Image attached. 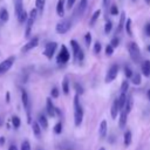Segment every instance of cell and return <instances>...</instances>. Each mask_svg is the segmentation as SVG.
Wrapping results in <instances>:
<instances>
[{"label": "cell", "instance_id": "20", "mask_svg": "<svg viewBox=\"0 0 150 150\" xmlns=\"http://www.w3.org/2000/svg\"><path fill=\"white\" fill-rule=\"evenodd\" d=\"M14 1V9H15V14L16 16H19L25 9H23V5H22V0H13Z\"/></svg>", "mask_w": 150, "mask_h": 150}, {"label": "cell", "instance_id": "56", "mask_svg": "<svg viewBox=\"0 0 150 150\" xmlns=\"http://www.w3.org/2000/svg\"><path fill=\"white\" fill-rule=\"evenodd\" d=\"M98 150H105V149H104V148H100Z\"/></svg>", "mask_w": 150, "mask_h": 150}, {"label": "cell", "instance_id": "32", "mask_svg": "<svg viewBox=\"0 0 150 150\" xmlns=\"http://www.w3.org/2000/svg\"><path fill=\"white\" fill-rule=\"evenodd\" d=\"M12 124H13V127H14V129H18L19 127H20V124H21V121H20V118L18 117V116H12Z\"/></svg>", "mask_w": 150, "mask_h": 150}, {"label": "cell", "instance_id": "11", "mask_svg": "<svg viewBox=\"0 0 150 150\" xmlns=\"http://www.w3.org/2000/svg\"><path fill=\"white\" fill-rule=\"evenodd\" d=\"M46 110H47V114L50 117H55V115H56V108H55V105H54V103H53V101H52L50 97H47V100H46Z\"/></svg>", "mask_w": 150, "mask_h": 150}, {"label": "cell", "instance_id": "53", "mask_svg": "<svg viewBox=\"0 0 150 150\" xmlns=\"http://www.w3.org/2000/svg\"><path fill=\"white\" fill-rule=\"evenodd\" d=\"M144 1H145L146 5H150V0H144Z\"/></svg>", "mask_w": 150, "mask_h": 150}, {"label": "cell", "instance_id": "49", "mask_svg": "<svg viewBox=\"0 0 150 150\" xmlns=\"http://www.w3.org/2000/svg\"><path fill=\"white\" fill-rule=\"evenodd\" d=\"M8 150H18V148H16V145H14V144H12V145H9V148H8Z\"/></svg>", "mask_w": 150, "mask_h": 150}, {"label": "cell", "instance_id": "43", "mask_svg": "<svg viewBox=\"0 0 150 150\" xmlns=\"http://www.w3.org/2000/svg\"><path fill=\"white\" fill-rule=\"evenodd\" d=\"M75 89H76V95L83 94V88L81 86H79V83H75Z\"/></svg>", "mask_w": 150, "mask_h": 150}, {"label": "cell", "instance_id": "13", "mask_svg": "<svg viewBox=\"0 0 150 150\" xmlns=\"http://www.w3.org/2000/svg\"><path fill=\"white\" fill-rule=\"evenodd\" d=\"M107 132H108V124H107V121L103 120V121H101L100 127H98V135H100V138H101V139L105 138Z\"/></svg>", "mask_w": 150, "mask_h": 150}, {"label": "cell", "instance_id": "14", "mask_svg": "<svg viewBox=\"0 0 150 150\" xmlns=\"http://www.w3.org/2000/svg\"><path fill=\"white\" fill-rule=\"evenodd\" d=\"M70 47H71V50H73V59H74V61H76L77 56H79V53L81 50V47H80V45L75 40L70 41Z\"/></svg>", "mask_w": 150, "mask_h": 150}, {"label": "cell", "instance_id": "4", "mask_svg": "<svg viewBox=\"0 0 150 150\" xmlns=\"http://www.w3.org/2000/svg\"><path fill=\"white\" fill-rule=\"evenodd\" d=\"M36 15H38V11L36 8L32 9L28 14V19H27V25H26V30H25V36L26 38H29L30 35V32H32V27L35 22V19H36Z\"/></svg>", "mask_w": 150, "mask_h": 150}, {"label": "cell", "instance_id": "10", "mask_svg": "<svg viewBox=\"0 0 150 150\" xmlns=\"http://www.w3.org/2000/svg\"><path fill=\"white\" fill-rule=\"evenodd\" d=\"M38 43H39V38L38 36H34V38H32V39H29V41L21 48V52H23V53H27V52H29V50H32V49H34L36 46H38Z\"/></svg>", "mask_w": 150, "mask_h": 150}, {"label": "cell", "instance_id": "7", "mask_svg": "<svg viewBox=\"0 0 150 150\" xmlns=\"http://www.w3.org/2000/svg\"><path fill=\"white\" fill-rule=\"evenodd\" d=\"M69 59H70V54H69V52H68L67 47H66L64 45H62V46H61V50H60V52H59V54H57L56 62H57V63L63 64V63L68 62V61H69Z\"/></svg>", "mask_w": 150, "mask_h": 150}, {"label": "cell", "instance_id": "25", "mask_svg": "<svg viewBox=\"0 0 150 150\" xmlns=\"http://www.w3.org/2000/svg\"><path fill=\"white\" fill-rule=\"evenodd\" d=\"M8 19H9V13H8V11H7L5 7H1V8H0V20H1L2 22H7Z\"/></svg>", "mask_w": 150, "mask_h": 150}, {"label": "cell", "instance_id": "28", "mask_svg": "<svg viewBox=\"0 0 150 150\" xmlns=\"http://www.w3.org/2000/svg\"><path fill=\"white\" fill-rule=\"evenodd\" d=\"M100 14H101V9H97V11H95V12L93 13V15H91V18H90V21H89V26H94V25H95V22L97 21Z\"/></svg>", "mask_w": 150, "mask_h": 150}, {"label": "cell", "instance_id": "48", "mask_svg": "<svg viewBox=\"0 0 150 150\" xmlns=\"http://www.w3.org/2000/svg\"><path fill=\"white\" fill-rule=\"evenodd\" d=\"M102 2H103V6L104 7H108L109 4H110V0H102Z\"/></svg>", "mask_w": 150, "mask_h": 150}, {"label": "cell", "instance_id": "44", "mask_svg": "<svg viewBox=\"0 0 150 150\" xmlns=\"http://www.w3.org/2000/svg\"><path fill=\"white\" fill-rule=\"evenodd\" d=\"M112 53H114V48H112L110 45H108V46L105 47V54L109 56V55H111Z\"/></svg>", "mask_w": 150, "mask_h": 150}, {"label": "cell", "instance_id": "12", "mask_svg": "<svg viewBox=\"0 0 150 150\" xmlns=\"http://www.w3.org/2000/svg\"><path fill=\"white\" fill-rule=\"evenodd\" d=\"M121 105H120V102H118V97H116L112 102V105H111V109H110V114H111V117L115 120L117 117V115L121 112Z\"/></svg>", "mask_w": 150, "mask_h": 150}, {"label": "cell", "instance_id": "15", "mask_svg": "<svg viewBox=\"0 0 150 150\" xmlns=\"http://www.w3.org/2000/svg\"><path fill=\"white\" fill-rule=\"evenodd\" d=\"M66 1L67 0H59L57 4H56V14L62 18L64 15V5H66Z\"/></svg>", "mask_w": 150, "mask_h": 150}, {"label": "cell", "instance_id": "29", "mask_svg": "<svg viewBox=\"0 0 150 150\" xmlns=\"http://www.w3.org/2000/svg\"><path fill=\"white\" fill-rule=\"evenodd\" d=\"M131 82L135 84V86H139L141 82H142V77H141V74L139 73H134L132 77H131Z\"/></svg>", "mask_w": 150, "mask_h": 150}, {"label": "cell", "instance_id": "26", "mask_svg": "<svg viewBox=\"0 0 150 150\" xmlns=\"http://www.w3.org/2000/svg\"><path fill=\"white\" fill-rule=\"evenodd\" d=\"M131 139H132V136H131V131L130 130H127L124 132V138H123V142H124V145L125 146H129L131 144Z\"/></svg>", "mask_w": 150, "mask_h": 150}, {"label": "cell", "instance_id": "22", "mask_svg": "<svg viewBox=\"0 0 150 150\" xmlns=\"http://www.w3.org/2000/svg\"><path fill=\"white\" fill-rule=\"evenodd\" d=\"M38 123L40 124V127L42 128V129H47L48 128V120H47V117L43 115V114H40L39 115V117H38Z\"/></svg>", "mask_w": 150, "mask_h": 150}, {"label": "cell", "instance_id": "34", "mask_svg": "<svg viewBox=\"0 0 150 150\" xmlns=\"http://www.w3.org/2000/svg\"><path fill=\"white\" fill-rule=\"evenodd\" d=\"M128 89H129V82H128V80H124V81H122V84H121V93H124V94H127Z\"/></svg>", "mask_w": 150, "mask_h": 150}, {"label": "cell", "instance_id": "9", "mask_svg": "<svg viewBox=\"0 0 150 150\" xmlns=\"http://www.w3.org/2000/svg\"><path fill=\"white\" fill-rule=\"evenodd\" d=\"M14 61H15V57H14V56H8L6 60H4V61L0 63V74L8 71V70L11 69V67L13 66Z\"/></svg>", "mask_w": 150, "mask_h": 150}, {"label": "cell", "instance_id": "18", "mask_svg": "<svg viewBox=\"0 0 150 150\" xmlns=\"http://www.w3.org/2000/svg\"><path fill=\"white\" fill-rule=\"evenodd\" d=\"M127 120H128V114L122 109L120 112V121H118V125L121 129H123L127 125Z\"/></svg>", "mask_w": 150, "mask_h": 150}, {"label": "cell", "instance_id": "33", "mask_svg": "<svg viewBox=\"0 0 150 150\" xmlns=\"http://www.w3.org/2000/svg\"><path fill=\"white\" fill-rule=\"evenodd\" d=\"M27 19H28V14L23 11L19 16H18V21L20 22V23H23V22H27Z\"/></svg>", "mask_w": 150, "mask_h": 150}, {"label": "cell", "instance_id": "23", "mask_svg": "<svg viewBox=\"0 0 150 150\" xmlns=\"http://www.w3.org/2000/svg\"><path fill=\"white\" fill-rule=\"evenodd\" d=\"M142 74L145 75L146 77L150 76V61L149 60H145L142 63Z\"/></svg>", "mask_w": 150, "mask_h": 150}, {"label": "cell", "instance_id": "8", "mask_svg": "<svg viewBox=\"0 0 150 150\" xmlns=\"http://www.w3.org/2000/svg\"><path fill=\"white\" fill-rule=\"evenodd\" d=\"M56 48H57V43H56V42H54V41L48 42V43L45 46V49H43L45 56H47V59H52V56L54 55Z\"/></svg>", "mask_w": 150, "mask_h": 150}, {"label": "cell", "instance_id": "37", "mask_svg": "<svg viewBox=\"0 0 150 150\" xmlns=\"http://www.w3.org/2000/svg\"><path fill=\"white\" fill-rule=\"evenodd\" d=\"M118 45H120V38H117V36L112 38L111 41H110V46L112 48H116V47H118Z\"/></svg>", "mask_w": 150, "mask_h": 150}, {"label": "cell", "instance_id": "47", "mask_svg": "<svg viewBox=\"0 0 150 150\" xmlns=\"http://www.w3.org/2000/svg\"><path fill=\"white\" fill-rule=\"evenodd\" d=\"M66 4H67V7H68V8H71V7H73V5L75 4V0H67V2H66Z\"/></svg>", "mask_w": 150, "mask_h": 150}, {"label": "cell", "instance_id": "17", "mask_svg": "<svg viewBox=\"0 0 150 150\" xmlns=\"http://www.w3.org/2000/svg\"><path fill=\"white\" fill-rule=\"evenodd\" d=\"M87 5H88V0H80V4L77 6V8H76V15L81 16L86 11Z\"/></svg>", "mask_w": 150, "mask_h": 150}, {"label": "cell", "instance_id": "52", "mask_svg": "<svg viewBox=\"0 0 150 150\" xmlns=\"http://www.w3.org/2000/svg\"><path fill=\"white\" fill-rule=\"evenodd\" d=\"M146 95H148V98H149V101H150V89L146 91Z\"/></svg>", "mask_w": 150, "mask_h": 150}, {"label": "cell", "instance_id": "38", "mask_svg": "<svg viewBox=\"0 0 150 150\" xmlns=\"http://www.w3.org/2000/svg\"><path fill=\"white\" fill-rule=\"evenodd\" d=\"M84 41H86V46L89 47L90 43H91V34H90L89 32L86 33V35H84Z\"/></svg>", "mask_w": 150, "mask_h": 150}, {"label": "cell", "instance_id": "6", "mask_svg": "<svg viewBox=\"0 0 150 150\" xmlns=\"http://www.w3.org/2000/svg\"><path fill=\"white\" fill-rule=\"evenodd\" d=\"M70 28H71V20H70V18L69 19H63L60 22H57V25H56V33L64 34Z\"/></svg>", "mask_w": 150, "mask_h": 150}, {"label": "cell", "instance_id": "57", "mask_svg": "<svg viewBox=\"0 0 150 150\" xmlns=\"http://www.w3.org/2000/svg\"><path fill=\"white\" fill-rule=\"evenodd\" d=\"M132 1H136V0H132Z\"/></svg>", "mask_w": 150, "mask_h": 150}, {"label": "cell", "instance_id": "40", "mask_svg": "<svg viewBox=\"0 0 150 150\" xmlns=\"http://www.w3.org/2000/svg\"><path fill=\"white\" fill-rule=\"evenodd\" d=\"M100 52H101V43L97 41V42L94 43V53L95 54H98Z\"/></svg>", "mask_w": 150, "mask_h": 150}, {"label": "cell", "instance_id": "46", "mask_svg": "<svg viewBox=\"0 0 150 150\" xmlns=\"http://www.w3.org/2000/svg\"><path fill=\"white\" fill-rule=\"evenodd\" d=\"M145 34H146L148 36H150V22H148V23L145 25Z\"/></svg>", "mask_w": 150, "mask_h": 150}, {"label": "cell", "instance_id": "51", "mask_svg": "<svg viewBox=\"0 0 150 150\" xmlns=\"http://www.w3.org/2000/svg\"><path fill=\"white\" fill-rule=\"evenodd\" d=\"M6 101L9 102V93H6Z\"/></svg>", "mask_w": 150, "mask_h": 150}, {"label": "cell", "instance_id": "27", "mask_svg": "<svg viewBox=\"0 0 150 150\" xmlns=\"http://www.w3.org/2000/svg\"><path fill=\"white\" fill-rule=\"evenodd\" d=\"M62 91L64 95H68V93H69V79L67 76H64V79L62 81Z\"/></svg>", "mask_w": 150, "mask_h": 150}, {"label": "cell", "instance_id": "35", "mask_svg": "<svg viewBox=\"0 0 150 150\" xmlns=\"http://www.w3.org/2000/svg\"><path fill=\"white\" fill-rule=\"evenodd\" d=\"M111 28H112V22L110 20H107L105 21V25H104V33L108 34L111 32Z\"/></svg>", "mask_w": 150, "mask_h": 150}, {"label": "cell", "instance_id": "54", "mask_svg": "<svg viewBox=\"0 0 150 150\" xmlns=\"http://www.w3.org/2000/svg\"><path fill=\"white\" fill-rule=\"evenodd\" d=\"M146 49H148V52H149V53H150V45H149V46H148V47H146Z\"/></svg>", "mask_w": 150, "mask_h": 150}, {"label": "cell", "instance_id": "3", "mask_svg": "<svg viewBox=\"0 0 150 150\" xmlns=\"http://www.w3.org/2000/svg\"><path fill=\"white\" fill-rule=\"evenodd\" d=\"M21 101L23 104V108L26 110V115H27V122L32 123V117H30V101L28 97V94L25 89H21Z\"/></svg>", "mask_w": 150, "mask_h": 150}, {"label": "cell", "instance_id": "41", "mask_svg": "<svg viewBox=\"0 0 150 150\" xmlns=\"http://www.w3.org/2000/svg\"><path fill=\"white\" fill-rule=\"evenodd\" d=\"M110 14H111V15H117V14H118V8H117L116 5H112V6L110 7Z\"/></svg>", "mask_w": 150, "mask_h": 150}, {"label": "cell", "instance_id": "50", "mask_svg": "<svg viewBox=\"0 0 150 150\" xmlns=\"http://www.w3.org/2000/svg\"><path fill=\"white\" fill-rule=\"evenodd\" d=\"M5 143V137H0V144L2 145Z\"/></svg>", "mask_w": 150, "mask_h": 150}, {"label": "cell", "instance_id": "30", "mask_svg": "<svg viewBox=\"0 0 150 150\" xmlns=\"http://www.w3.org/2000/svg\"><path fill=\"white\" fill-rule=\"evenodd\" d=\"M124 29H125V32H127L128 35H130V36L132 35V30H131V19H130V18H127Z\"/></svg>", "mask_w": 150, "mask_h": 150}, {"label": "cell", "instance_id": "36", "mask_svg": "<svg viewBox=\"0 0 150 150\" xmlns=\"http://www.w3.org/2000/svg\"><path fill=\"white\" fill-rule=\"evenodd\" d=\"M54 132L56 135H60L62 132V122H57L55 125H54Z\"/></svg>", "mask_w": 150, "mask_h": 150}, {"label": "cell", "instance_id": "58", "mask_svg": "<svg viewBox=\"0 0 150 150\" xmlns=\"http://www.w3.org/2000/svg\"><path fill=\"white\" fill-rule=\"evenodd\" d=\"M0 1H1V0H0Z\"/></svg>", "mask_w": 150, "mask_h": 150}, {"label": "cell", "instance_id": "1", "mask_svg": "<svg viewBox=\"0 0 150 150\" xmlns=\"http://www.w3.org/2000/svg\"><path fill=\"white\" fill-rule=\"evenodd\" d=\"M73 104H74V123L76 127H80L82 123V120H83V108L80 103L79 95L74 96Z\"/></svg>", "mask_w": 150, "mask_h": 150}, {"label": "cell", "instance_id": "5", "mask_svg": "<svg viewBox=\"0 0 150 150\" xmlns=\"http://www.w3.org/2000/svg\"><path fill=\"white\" fill-rule=\"evenodd\" d=\"M118 70H120L118 64H116V63L111 64V66L109 67L108 71H107V75H105L104 82H105V83H110V82H112V81L116 79L117 74H118Z\"/></svg>", "mask_w": 150, "mask_h": 150}, {"label": "cell", "instance_id": "39", "mask_svg": "<svg viewBox=\"0 0 150 150\" xmlns=\"http://www.w3.org/2000/svg\"><path fill=\"white\" fill-rule=\"evenodd\" d=\"M124 74H125V76H127L128 79H131V77H132V75H134L132 70H131L128 66H125V67H124Z\"/></svg>", "mask_w": 150, "mask_h": 150}, {"label": "cell", "instance_id": "45", "mask_svg": "<svg viewBox=\"0 0 150 150\" xmlns=\"http://www.w3.org/2000/svg\"><path fill=\"white\" fill-rule=\"evenodd\" d=\"M83 57H84V56H83V50L81 49V50H80V53H79V56H77L79 62H82V61H83Z\"/></svg>", "mask_w": 150, "mask_h": 150}, {"label": "cell", "instance_id": "31", "mask_svg": "<svg viewBox=\"0 0 150 150\" xmlns=\"http://www.w3.org/2000/svg\"><path fill=\"white\" fill-rule=\"evenodd\" d=\"M45 4H46V0H35V8L38 12H42L43 8H45Z\"/></svg>", "mask_w": 150, "mask_h": 150}, {"label": "cell", "instance_id": "21", "mask_svg": "<svg viewBox=\"0 0 150 150\" xmlns=\"http://www.w3.org/2000/svg\"><path fill=\"white\" fill-rule=\"evenodd\" d=\"M57 149H60V150H74L75 146H74V144L71 142L64 141V142H62V143H60L57 145Z\"/></svg>", "mask_w": 150, "mask_h": 150}, {"label": "cell", "instance_id": "24", "mask_svg": "<svg viewBox=\"0 0 150 150\" xmlns=\"http://www.w3.org/2000/svg\"><path fill=\"white\" fill-rule=\"evenodd\" d=\"M32 130H33V132H34L36 138L41 137V127H40V124L38 122H33L32 123Z\"/></svg>", "mask_w": 150, "mask_h": 150}, {"label": "cell", "instance_id": "55", "mask_svg": "<svg viewBox=\"0 0 150 150\" xmlns=\"http://www.w3.org/2000/svg\"><path fill=\"white\" fill-rule=\"evenodd\" d=\"M35 150H42V149H41V148H36Z\"/></svg>", "mask_w": 150, "mask_h": 150}, {"label": "cell", "instance_id": "19", "mask_svg": "<svg viewBox=\"0 0 150 150\" xmlns=\"http://www.w3.org/2000/svg\"><path fill=\"white\" fill-rule=\"evenodd\" d=\"M125 21H127V19H125V13L122 12V13H121V16H120V22H118V26H117L116 34H120V33L123 30V28H124V26H125Z\"/></svg>", "mask_w": 150, "mask_h": 150}, {"label": "cell", "instance_id": "42", "mask_svg": "<svg viewBox=\"0 0 150 150\" xmlns=\"http://www.w3.org/2000/svg\"><path fill=\"white\" fill-rule=\"evenodd\" d=\"M50 95H52L53 98H56V97L59 96V89H57L56 87H54V88L52 89V91H50Z\"/></svg>", "mask_w": 150, "mask_h": 150}, {"label": "cell", "instance_id": "16", "mask_svg": "<svg viewBox=\"0 0 150 150\" xmlns=\"http://www.w3.org/2000/svg\"><path fill=\"white\" fill-rule=\"evenodd\" d=\"M132 105H134V98H132L131 95H128V96H127V101H125V104H124L123 110L129 115V112H130L131 109H132Z\"/></svg>", "mask_w": 150, "mask_h": 150}, {"label": "cell", "instance_id": "2", "mask_svg": "<svg viewBox=\"0 0 150 150\" xmlns=\"http://www.w3.org/2000/svg\"><path fill=\"white\" fill-rule=\"evenodd\" d=\"M128 47V52H129V55L131 57V60L134 62H139L141 61V50H139V47L136 42L131 41L127 45Z\"/></svg>", "mask_w": 150, "mask_h": 150}]
</instances>
